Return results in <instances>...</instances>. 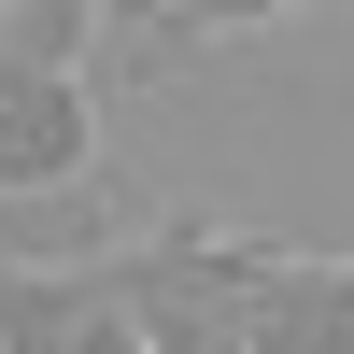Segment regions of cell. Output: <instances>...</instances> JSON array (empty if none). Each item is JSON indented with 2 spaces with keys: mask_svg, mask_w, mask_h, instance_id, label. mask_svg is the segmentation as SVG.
<instances>
[{
  "mask_svg": "<svg viewBox=\"0 0 354 354\" xmlns=\"http://www.w3.org/2000/svg\"><path fill=\"white\" fill-rule=\"evenodd\" d=\"M113 270H128L142 354H312V326H326V255L255 241V227H213V213L128 227Z\"/></svg>",
  "mask_w": 354,
  "mask_h": 354,
  "instance_id": "cell-1",
  "label": "cell"
},
{
  "mask_svg": "<svg viewBox=\"0 0 354 354\" xmlns=\"http://www.w3.org/2000/svg\"><path fill=\"white\" fill-rule=\"evenodd\" d=\"M113 241H85V255H0V354H142V312H128Z\"/></svg>",
  "mask_w": 354,
  "mask_h": 354,
  "instance_id": "cell-2",
  "label": "cell"
},
{
  "mask_svg": "<svg viewBox=\"0 0 354 354\" xmlns=\"http://www.w3.org/2000/svg\"><path fill=\"white\" fill-rule=\"evenodd\" d=\"M100 71H0V198L57 213V198L100 185Z\"/></svg>",
  "mask_w": 354,
  "mask_h": 354,
  "instance_id": "cell-3",
  "label": "cell"
},
{
  "mask_svg": "<svg viewBox=\"0 0 354 354\" xmlns=\"http://www.w3.org/2000/svg\"><path fill=\"white\" fill-rule=\"evenodd\" d=\"M312 354H354V255H326V326H312Z\"/></svg>",
  "mask_w": 354,
  "mask_h": 354,
  "instance_id": "cell-4",
  "label": "cell"
}]
</instances>
